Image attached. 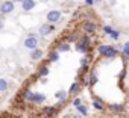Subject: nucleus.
<instances>
[{"label":"nucleus","instance_id":"1","mask_svg":"<svg viewBox=\"0 0 129 118\" xmlns=\"http://www.w3.org/2000/svg\"><path fill=\"white\" fill-rule=\"evenodd\" d=\"M97 53H99L100 56H105V57H114V56H117V50H115L112 45H109V44H102V45H99V47H97Z\"/></svg>","mask_w":129,"mask_h":118},{"label":"nucleus","instance_id":"2","mask_svg":"<svg viewBox=\"0 0 129 118\" xmlns=\"http://www.w3.org/2000/svg\"><path fill=\"white\" fill-rule=\"evenodd\" d=\"M24 47L26 48H29V50H34V48H38V38H37V35H34V33H30L26 39H24Z\"/></svg>","mask_w":129,"mask_h":118},{"label":"nucleus","instance_id":"3","mask_svg":"<svg viewBox=\"0 0 129 118\" xmlns=\"http://www.w3.org/2000/svg\"><path fill=\"white\" fill-rule=\"evenodd\" d=\"M14 9H15V2H12V0H8V2H3L2 5H0V12H2L3 15L14 12Z\"/></svg>","mask_w":129,"mask_h":118},{"label":"nucleus","instance_id":"4","mask_svg":"<svg viewBox=\"0 0 129 118\" xmlns=\"http://www.w3.org/2000/svg\"><path fill=\"white\" fill-rule=\"evenodd\" d=\"M61 17H62V14H61V11H56V9H53V11H49L47 12V23H58L59 20H61Z\"/></svg>","mask_w":129,"mask_h":118},{"label":"nucleus","instance_id":"5","mask_svg":"<svg viewBox=\"0 0 129 118\" xmlns=\"http://www.w3.org/2000/svg\"><path fill=\"white\" fill-rule=\"evenodd\" d=\"M52 30H53V27H52V24L50 23H44V24H41L40 26V35L41 36H47V35H50L52 33Z\"/></svg>","mask_w":129,"mask_h":118},{"label":"nucleus","instance_id":"6","mask_svg":"<svg viewBox=\"0 0 129 118\" xmlns=\"http://www.w3.org/2000/svg\"><path fill=\"white\" fill-rule=\"evenodd\" d=\"M88 47H90V39L87 38V36H84V38H81V41H79V44L76 45V48L79 50V51H87L88 50Z\"/></svg>","mask_w":129,"mask_h":118},{"label":"nucleus","instance_id":"7","mask_svg":"<svg viewBox=\"0 0 129 118\" xmlns=\"http://www.w3.org/2000/svg\"><path fill=\"white\" fill-rule=\"evenodd\" d=\"M35 5H37V2H35V0H23V2H21L23 11H26V12L32 11V9L35 8Z\"/></svg>","mask_w":129,"mask_h":118},{"label":"nucleus","instance_id":"8","mask_svg":"<svg viewBox=\"0 0 129 118\" xmlns=\"http://www.w3.org/2000/svg\"><path fill=\"white\" fill-rule=\"evenodd\" d=\"M84 30H85L87 33H94V32L97 30V26H96L94 23H90V21H87V23L84 24Z\"/></svg>","mask_w":129,"mask_h":118},{"label":"nucleus","instance_id":"9","mask_svg":"<svg viewBox=\"0 0 129 118\" xmlns=\"http://www.w3.org/2000/svg\"><path fill=\"white\" fill-rule=\"evenodd\" d=\"M34 103H37V104H43L44 101H46V95H43V94H40V92H35L34 94V100H32Z\"/></svg>","mask_w":129,"mask_h":118},{"label":"nucleus","instance_id":"10","mask_svg":"<svg viewBox=\"0 0 129 118\" xmlns=\"http://www.w3.org/2000/svg\"><path fill=\"white\" fill-rule=\"evenodd\" d=\"M56 50H58L59 53L70 51V44H69V42H61V44H58V45H56Z\"/></svg>","mask_w":129,"mask_h":118},{"label":"nucleus","instance_id":"11","mask_svg":"<svg viewBox=\"0 0 129 118\" xmlns=\"http://www.w3.org/2000/svg\"><path fill=\"white\" fill-rule=\"evenodd\" d=\"M93 107L97 109V110H103V101L99 97H94L93 98Z\"/></svg>","mask_w":129,"mask_h":118},{"label":"nucleus","instance_id":"12","mask_svg":"<svg viewBox=\"0 0 129 118\" xmlns=\"http://www.w3.org/2000/svg\"><path fill=\"white\" fill-rule=\"evenodd\" d=\"M41 56H43V50H40V48H34V50L30 51V57L34 59V61L41 59Z\"/></svg>","mask_w":129,"mask_h":118},{"label":"nucleus","instance_id":"13","mask_svg":"<svg viewBox=\"0 0 129 118\" xmlns=\"http://www.w3.org/2000/svg\"><path fill=\"white\" fill-rule=\"evenodd\" d=\"M79 89H81V85H79V82H75V83L70 86V89H69V94H70V95H76V94L79 92Z\"/></svg>","mask_w":129,"mask_h":118},{"label":"nucleus","instance_id":"14","mask_svg":"<svg viewBox=\"0 0 129 118\" xmlns=\"http://www.w3.org/2000/svg\"><path fill=\"white\" fill-rule=\"evenodd\" d=\"M96 83H97V73L91 71L90 73V79H88V86H94Z\"/></svg>","mask_w":129,"mask_h":118},{"label":"nucleus","instance_id":"15","mask_svg":"<svg viewBox=\"0 0 129 118\" xmlns=\"http://www.w3.org/2000/svg\"><path fill=\"white\" fill-rule=\"evenodd\" d=\"M59 59V51L58 50H53L50 54H49V62H56Z\"/></svg>","mask_w":129,"mask_h":118},{"label":"nucleus","instance_id":"16","mask_svg":"<svg viewBox=\"0 0 129 118\" xmlns=\"http://www.w3.org/2000/svg\"><path fill=\"white\" fill-rule=\"evenodd\" d=\"M38 76H41V77L49 76V67H47V65H41L40 70H38Z\"/></svg>","mask_w":129,"mask_h":118},{"label":"nucleus","instance_id":"17","mask_svg":"<svg viewBox=\"0 0 129 118\" xmlns=\"http://www.w3.org/2000/svg\"><path fill=\"white\" fill-rule=\"evenodd\" d=\"M43 112H44L46 115H49V116H53V115L56 113V109H55L53 106H46V107L43 109Z\"/></svg>","mask_w":129,"mask_h":118},{"label":"nucleus","instance_id":"18","mask_svg":"<svg viewBox=\"0 0 129 118\" xmlns=\"http://www.w3.org/2000/svg\"><path fill=\"white\" fill-rule=\"evenodd\" d=\"M34 94H35V92H32L30 89H26V91L23 92V97H24V100L32 101V100H34Z\"/></svg>","mask_w":129,"mask_h":118},{"label":"nucleus","instance_id":"19","mask_svg":"<svg viewBox=\"0 0 129 118\" xmlns=\"http://www.w3.org/2000/svg\"><path fill=\"white\" fill-rule=\"evenodd\" d=\"M67 94H69V92H66V91H62V89H61V91H58V92L55 94V97H56V98H61V100H66Z\"/></svg>","mask_w":129,"mask_h":118},{"label":"nucleus","instance_id":"20","mask_svg":"<svg viewBox=\"0 0 129 118\" xmlns=\"http://www.w3.org/2000/svg\"><path fill=\"white\" fill-rule=\"evenodd\" d=\"M8 89V82L5 79H0V92H3Z\"/></svg>","mask_w":129,"mask_h":118},{"label":"nucleus","instance_id":"21","mask_svg":"<svg viewBox=\"0 0 129 118\" xmlns=\"http://www.w3.org/2000/svg\"><path fill=\"white\" fill-rule=\"evenodd\" d=\"M76 109H78V110H79L82 115H87V113H88V109H87V106H84V104H79Z\"/></svg>","mask_w":129,"mask_h":118},{"label":"nucleus","instance_id":"22","mask_svg":"<svg viewBox=\"0 0 129 118\" xmlns=\"http://www.w3.org/2000/svg\"><path fill=\"white\" fill-rule=\"evenodd\" d=\"M121 51H123V54L129 59V42H124V45H123V50H121Z\"/></svg>","mask_w":129,"mask_h":118},{"label":"nucleus","instance_id":"23","mask_svg":"<svg viewBox=\"0 0 129 118\" xmlns=\"http://www.w3.org/2000/svg\"><path fill=\"white\" fill-rule=\"evenodd\" d=\"M109 109H111V110H121L123 106H121V104H109Z\"/></svg>","mask_w":129,"mask_h":118},{"label":"nucleus","instance_id":"24","mask_svg":"<svg viewBox=\"0 0 129 118\" xmlns=\"http://www.w3.org/2000/svg\"><path fill=\"white\" fill-rule=\"evenodd\" d=\"M114 29L111 27V26H103V32L106 33V35H111V32H112Z\"/></svg>","mask_w":129,"mask_h":118},{"label":"nucleus","instance_id":"25","mask_svg":"<svg viewBox=\"0 0 129 118\" xmlns=\"http://www.w3.org/2000/svg\"><path fill=\"white\" fill-rule=\"evenodd\" d=\"M109 36H111V38H114V39H117V38L120 36V32H118V30H112Z\"/></svg>","mask_w":129,"mask_h":118},{"label":"nucleus","instance_id":"26","mask_svg":"<svg viewBox=\"0 0 129 118\" xmlns=\"http://www.w3.org/2000/svg\"><path fill=\"white\" fill-rule=\"evenodd\" d=\"M79 104H82V100H81V98H75V100H73V106L78 107Z\"/></svg>","mask_w":129,"mask_h":118},{"label":"nucleus","instance_id":"27","mask_svg":"<svg viewBox=\"0 0 129 118\" xmlns=\"http://www.w3.org/2000/svg\"><path fill=\"white\" fill-rule=\"evenodd\" d=\"M3 21H5V15H3L2 12H0V29L3 27Z\"/></svg>","mask_w":129,"mask_h":118},{"label":"nucleus","instance_id":"28","mask_svg":"<svg viewBox=\"0 0 129 118\" xmlns=\"http://www.w3.org/2000/svg\"><path fill=\"white\" fill-rule=\"evenodd\" d=\"M85 2H87V5H88V6H91V5L94 3V0H85Z\"/></svg>","mask_w":129,"mask_h":118},{"label":"nucleus","instance_id":"29","mask_svg":"<svg viewBox=\"0 0 129 118\" xmlns=\"http://www.w3.org/2000/svg\"><path fill=\"white\" fill-rule=\"evenodd\" d=\"M12 2H15V3H17V2H20V3H21V2H23V0H12Z\"/></svg>","mask_w":129,"mask_h":118},{"label":"nucleus","instance_id":"30","mask_svg":"<svg viewBox=\"0 0 129 118\" xmlns=\"http://www.w3.org/2000/svg\"><path fill=\"white\" fill-rule=\"evenodd\" d=\"M66 118H76V116H75V115H73V116H72V115H69V116H66Z\"/></svg>","mask_w":129,"mask_h":118},{"label":"nucleus","instance_id":"31","mask_svg":"<svg viewBox=\"0 0 129 118\" xmlns=\"http://www.w3.org/2000/svg\"><path fill=\"white\" fill-rule=\"evenodd\" d=\"M94 2H96V3H100V2H102V0H94Z\"/></svg>","mask_w":129,"mask_h":118}]
</instances>
